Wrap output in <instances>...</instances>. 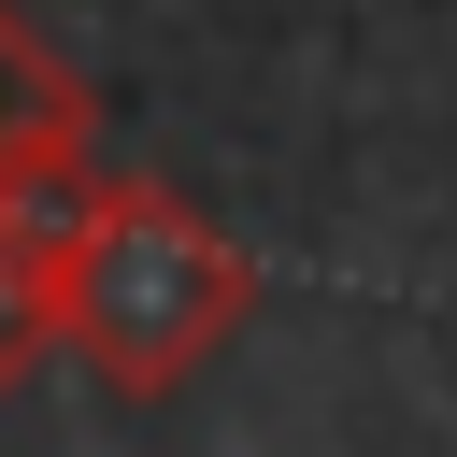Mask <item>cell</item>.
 Returning <instances> with one entry per match:
<instances>
[{"mask_svg": "<svg viewBox=\"0 0 457 457\" xmlns=\"http://www.w3.org/2000/svg\"><path fill=\"white\" fill-rule=\"evenodd\" d=\"M86 186H100V157L0 186V386H29V371L57 357V257H71V214H86Z\"/></svg>", "mask_w": 457, "mask_h": 457, "instance_id": "cell-2", "label": "cell"}, {"mask_svg": "<svg viewBox=\"0 0 457 457\" xmlns=\"http://www.w3.org/2000/svg\"><path fill=\"white\" fill-rule=\"evenodd\" d=\"M243 314H257V257H243L200 200L129 186V171L86 186L71 257H57V357H86L100 400H171V386H200Z\"/></svg>", "mask_w": 457, "mask_h": 457, "instance_id": "cell-1", "label": "cell"}, {"mask_svg": "<svg viewBox=\"0 0 457 457\" xmlns=\"http://www.w3.org/2000/svg\"><path fill=\"white\" fill-rule=\"evenodd\" d=\"M100 114H86V71L0 0V186H29V171H71V157H100L86 143Z\"/></svg>", "mask_w": 457, "mask_h": 457, "instance_id": "cell-3", "label": "cell"}]
</instances>
